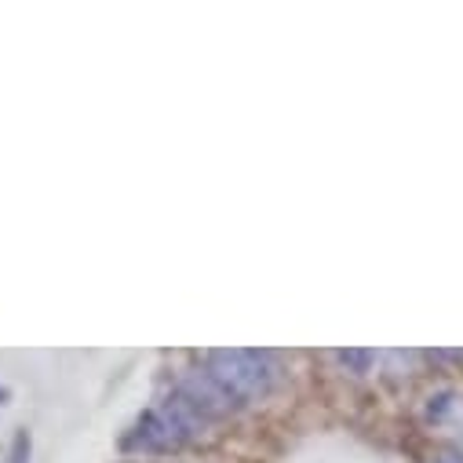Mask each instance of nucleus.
Masks as SVG:
<instances>
[{
    "instance_id": "1",
    "label": "nucleus",
    "mask_w": 463,
    "mask_h": 463,
    "mask_svg": "<svg viewBox=\"0 0 463 463\" xmlns=\"http://www.w3.org/2000/svg\"><path fill=\"white\" fill-rule=\"evenodd\" d=\"M208 376L238 405L263 402L274 391V365L260 351H212L208 354Z\"/></svg>"
},
{
    "instance_id": "6",
    "label": "nucleus",
    "mask_w": 463,
    "mask_h": 463,
    "mask_svg": "<svg viewBox=\"0 0 463 463\" xmlns=\"http://www.w3.org/2000/svg\"><path fill=\"white\" fill-rule=\"evenodd\" d=\"M434 463H463V449H441Z\"/></svg>"
},
{
    "instance_id": "5",
    "label": "nucleus",
    "mask_w": 463,
    "mask_h": 463,
    "mask_svg": "<svg viewBox=\"0 0 463 463\" xmlns=\"http://www.w3.org/2000/svg\"><path fill=\"white\" fill-rule=\"evenodd\" d=\"M26 459H30V434L19 430L15 441H12V456H8V463H26Z\"/></svg>"
},
{
    "instance_id": "3",
    "label": "nucleus",
    "mask_w": 463,
    "mask_h": 463,
    "mask_svg": "<svg viewBox=\"0 0 463 463\" xmlns=\"http://www.w3.org/2000/svg\"><path fill=\"white\" fill-rule=\"evenodd\" d=\"M136 441L146 445V449H172V445H179V441H186V438H183V434L172 427V420L157 409V412H146V416L139 420Z\"/></svg>"
},
{
    "instance_id": "2",
    "label": "nucleus",
    "mask_w": 463,
    "mask_h": 463,
    "mask_svg": "<svg viewBox=\"0 0 463 463\" xmlns=\"http://www.w3.org/2000/svg\"><path fill=\"white\" fill-rule=\"evenodd\" d=\"M201 420H222L226 412H234L238 409V402L230 398L208 373H186L183 380H179V391H175Z\"/></svg>"
},
{
    "instance_id": "4",
    "label": "nucleus",
    "mask_w": 463,
    "mask_h": 463,
    "mask_svg": "<svg viewBox=\"0 0 463 463\" xmlns=\"http://www.w3.org/2000/svg\"><path fill=\"white\" fill-rule=\"evenodd\" d=\"M335 362L351 373V376H365L373 369V351H358V346H346V351H335Z\"/></svg>"
}]
</instances>
